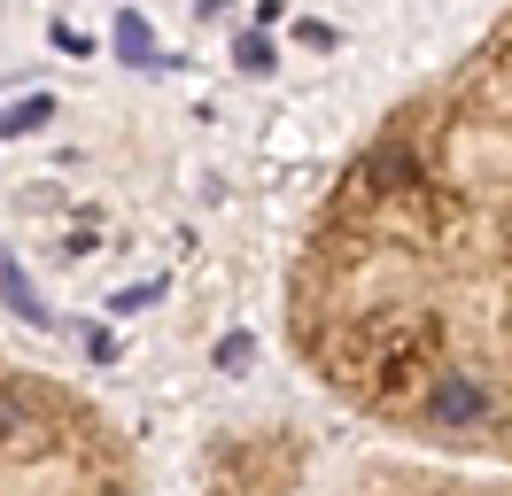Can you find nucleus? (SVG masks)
<instances>
[{
    "instance_id": "1",
    "label": "nucleus",
    "mask_w": 512,
    "mask_h": 496,
    "mask_svg": "<svg viewBox=\"0 0 512 496\" xmlns=\"http://www.w3.org/2000/svg\"><path fill=\"white\" fill-rule=\"evenodd\" d=\"M288 349L365 427L512 465V8L334 171L288 264Z\"/></svg>"
},
{
    "instance_id": "2",
    "label": "nucleus",
    "mask_w": 512,
    "mask_h": 496,
    "mask_svg": "<svg viewBox=\"0 0 512 496\" xmlns=\"http://www.w3.org/2000/svg\"><path fill=\"white\" fill-rule=\"evenodd\" d=\"M0 496H148V473L86 388L0 357Z\"/></svg>"
},
{
    "instance_id": "3",
    "label": "nucleus",
    "mask_w": 512,
    "mask_h": 496,
    "mask_svg": "<svg viewBox=\"0 0 512 496\" xmlns=\"http://www.w3.org/2000/svg\"><path fill=\"white\" fill-rule=\"evenodd\" d=\"M326 496H512V465L443 458V450H381V458H357Z\"/></svg>"
}]
</instances>
